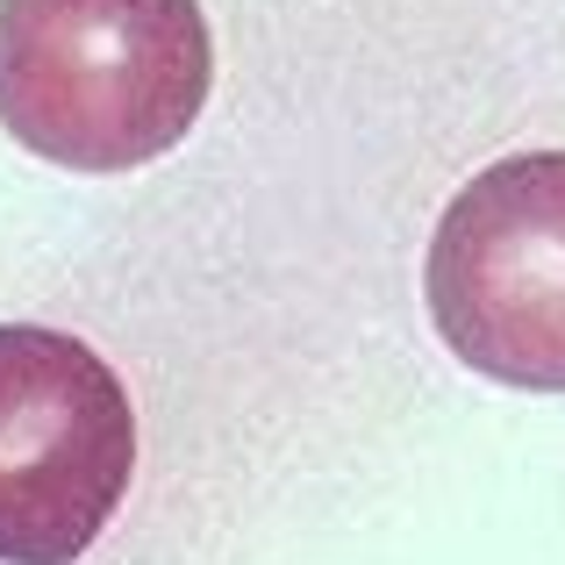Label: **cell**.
<instances>
[{"instance_id":"obj_1","label":"cell","mask_w":565,"mask_h":565,"mask_svg":"<svg viewBox=\"0 0 565 565\" xmlns=\"http://www.w3.org/2000/svg\"><path fill=\"white\" fill-rule=\"evenodd\" d=\"M201 0H0V129L65 172H137L201 122Z\"/></svg>"},{"instance_id":"obj_2","label":"cell","mask_w":565,"mask_h":565,"mask_svg":"<svg viewBox=\"0 0 565 565\" xmlns=\"http://www.w3.org/2000/svg\"><path fill=\"white\" fill-rule=\"evenodd\" d=\"M423 301L458 365L515 394H565V151L494 158L451 193Z\"/></svg>"},{"instance_id":"obj_3","label":"cell","mask_w":565,"mask_h":565,"mask_svg":"<svg viewBox=\"0 0 565 565\" xmlns=\"http://www.w3.org/2000/svg\"><path fill=\"white\" fill-rule=\"evenodd\" d=\"M137 480V408L94 344L0 322V565H79Z\"/></svg>"}]
</instances>
